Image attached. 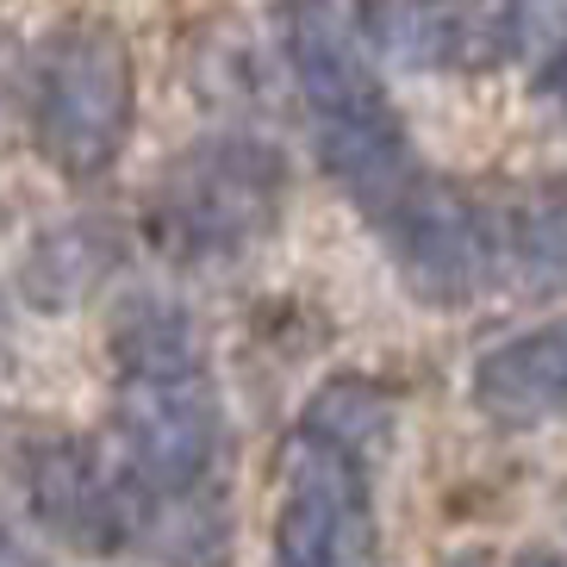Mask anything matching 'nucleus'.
I'll list each match as a JSON object with an SVG mask.
<instances>
[{"mask_svg":"<svg viewBox=\"0 0 567 567\" xmlns=\"http://www.w3.org/2000/svg\"><path fill=\"white\" fill-rule=\"evenodd\" d=\"M355 19L374 63L417 75H474L505 63L499 0H362Z\"/></svg>","mask_w":567,"mask_h":567,"instance_id":"6","label":"nucleus"},{"mask_svg":"<svg viewBox=\"0 0 567 567\" xmlns=\"http://www.w3.org/2000/svg\"><path fill=\"white\" fill-rule=\"evenodd\" d=\"M287 156L250 132L200 137L151 194V244L175 268H218L262 250L287 218Z\"/></svg>","mask_w":567,"mask_h":567,"instance_id":"3","label":"nucleus"},{"mask_svg":"<svg viewBox=\"0 0 567 567\" xmlns=\"http://www.w3.org/2000/svg\"><path fill=\"white\" fill-rule=\"evenodd\" d=\"M287 69H293L300 113L324 175L374 225L386 206L405 200L431 175V163L417 156L405 113L386 94L381 63L362 44L355 0H293L287 7Z\"/></svg>","mask_w":567,"mask_h":567,"instance_id":"2","label":"nucleus"},{"mask_svg":"<svg viewBox=\"0 0 567 567\" xmlns=\"http://www.w3.org/2000/svg\"><path fill=\"white\" fill-rule=\"evenodd\" d=\"M443 567H486V561H481V555H450Z\"/></svg>","mask_w":567,"mask_h":567,"instance_id":"11","label":"nucleus"},{"mask_svg":"<svg viewBox=\"0 0 567 567\" xmlns=\"http://www.w3.org/2000/svg\"><path fill=\"white\" fill-rule=\"evenodd\" d=\"M517 567H561V549H530L517 555Z\"/></svg>","mask_w":567,"mask_h":567,"instance_id":"10","label":"nucleus"},{"mask_svg":"<svg viewBox=\"0 0 567 567\" xmlns=\"http://www.w3.org/2000/svg\"><path fill=\"white\" fill-rule=\"evenodd\" d=\"M374 455L293 424L268 567H381Z\"/></svg>","mask_w":567,"mask_h":567,"instance_id":"5","label":"nucleus"},{"mask_svg":"<svg viewBox=\"0 0 567 567\" xmlns=\"http://www.w3.org/2000/svg\"><path fill=\"white\" fill-rule=\"evenodd\" d=\"M137 125V63L113 19H69L32 63V144L69 182H101Z\"/></svg>","mask_w":567,"mask_h":567,"instance_id":"4","label":"nucleus"},{"mask_svg":"<svg viewBox=\"0 0 567 567\" xmlns=\"http://www.w3.org/2000/svg\"><path fill=\"white\" fill-rule=\"evenodd\" d=\"M25 486H32L38 524L56 543L87 549V555L125 549V486H118L101 443H82V436L44 443L32 455V467H25Z\"/></svg>","mask_w":567,"mask_h":567,"instance_id":"7","label":"nucleus"},{"mask_svg":"<svg viewBox=\"0 0 567 567\" xmlns=\"http://www.w3.org/2000/svg\"><path fill=\"white\" fill-rule=\"evenodd\" d=\"M505 63H524L543 94L561 87V0H499Z\"/></svg>","mask_w":567,"mask_h":567,"instance_id":"9","label":"nucleus"},{"mask_svg":"<svg viewBox=\"0 0 567 567\" xmlns=\"http://www.w3.org/2000/svg\"><path fill=\"white\" fill-rule=\"evenodd\" d=\"M225 400L200 318L175 300H125L113 318V424L106 462L125 486V549L163 505L213 499Z\"/></svg>","mask_w":567,"mask_h":567,"instance_id":"1","label":"nucleus"},{"mask_svg":"<svg viewBox=\"0 0 567 567\" xmlns=\"http://www.w3.org/2000/svg\"><path fill=\"white\" fill-rule=\"evenodd\" d=\"M567 400V337L561 324L524 331L474 362V405L499 431H536Z\"/></svg>","mask_w":567,"mask_h":567,"instance_id":"8","label":"nucleus"}]
</instances>
